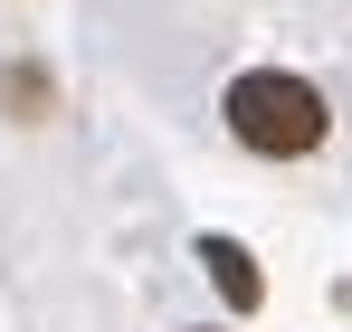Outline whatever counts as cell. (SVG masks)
Wrapping results in <instances>:
<instances>
[{"label":"cell","mask_w":352,"mask_h":332,"mask_svg":"<svg viewBox=\"0 0 352 332\" xmlns=\"http://www.w3.org/2000/svg\"><path fill=\"white\" fill-rule=\"evenodd\" d=\"M200 266H210V285H219V294H229L238 313H248V304H257V294H267V285H257V257H248V247H238V237H200Z\"/></svg>","instance_id":"7a4b0ae2"},{"label":"cell","mask_w":352,"mask_h":332,"mask_svg":"<svg viewBox=\"0 0 352 332\" xmlns=\"http://www.w3.org/2000/svg\"><path fill=\"white\" fill-rule=\"evenodd\" d=\"M229 133L248 143V152H267V162H305L324 133H333V114H324V95L305 86V76H286V67H248L229 86Z\"/></svg>","instance_id":"6da1fadb"}]
</instances>
